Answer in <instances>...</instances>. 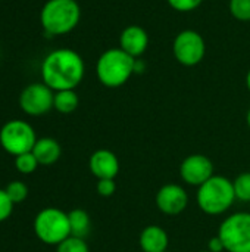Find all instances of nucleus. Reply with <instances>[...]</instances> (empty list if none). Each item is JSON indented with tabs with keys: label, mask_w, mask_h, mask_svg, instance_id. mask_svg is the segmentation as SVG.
I'll list each match as a JSON object with an SVG mask.
<instances>
[{
	"label": "nucleus",
	"mask_w": 250,
	"mask_h": 252,
	"mask_svg": "<svg viewBox=\"0 0 250 252\" xmlns=\"http://www.w3.org/2000/svg\"><path fill=\"white\" fill-rule=\"evenodd\" d=\"M41 81L53 92L75 90L85 75V63L83 56L68 47L49 52L40 66Z\"/></svg>",
	"instance_id": "f257e3e1"
},
{
	"label": "nucleus",
	"mask_w": 250,
	"mask_h": 252,
	"mask_svg": "<svg viewBox=\"0 0 250 252\" xmlns=\"http://www.w3.org/2000/svg\"><path fill=\"white\" fill-rule=\"evenodd\" d=\"M81 7L77 0H47L40 10V24L49 35H65L77 28Z\"/></svg>",
	"instance_id": "f03ea898"
},
{
	"label": "nucleus",
	"mask_w": 250,
	"mask_h": 252,
	"mask_svg": "<svg viewBox=\"0 0 250 252\" xmlns=\"http://www.w3.org/2000/svg\"><path fill=\"white\" fill-rule=\"evenodd\" d=\"M236 201L233 180L218 174H214L196 192V204L208 216L225 214Z\"/></svg>",
	"instance_id": "7ed1b4c3"
},
{
	"label": "nucleus",
	"mask_w": 250,
	"mask_h": 252,
	"mask_svg": "<svg viewBox=\"0 0 250 252\" xmlns=\"http://www.w3.org/2000/svg\"><path fill=\"white\" fill-rule=\"evenodd\" d=\"M136 58L119 47L105 50L96 62V75L100 84L109 89L124 86L134 75Z\"/></svg>",
	"instance_id": "20e7f679"
},
{
	"label": "nucleus",
	"mask_w": 250,
	"mask_h": 252,
	"mask_svg": "<svg viewBox=\"0 0 250 252\" xmlns=\"http://www.w3.org/2000/svg\"><path fill=\"white\" fill-rule=\"evenodd\" d=\"M32 229L40 242L52 247H57L71 236L68 213L55 207H47L38 211L34 217Z\"/></svg>",
	"instance_id": "39448f33"
},
{
	"label": "nucleus",
	"mask_w": 250,
	"mask_h": 252,
	"mask_svg": "<svg viewBox=\"0 0 250 252\" xmlns=\"http://www.w3.org/2000/svg\"><path fill=\"white\" fill-rule=\"evenodd\" d=\"M37 142L34 127L24 120H9L0 128V146L13 158L31 152Z\"/></svg>",
	"instance_id": "423d86ee"
},
{
	"label": "nucleus",
	"mask_w": 250,
	"mask_h": 252,
	"mask_svg": "<svg viewBox=\"0 0 250 252\" xmlns=\"http://www.w3.org/2000/svg\"><path fill=\"white\" fill-rule=\"evenodd\" d=\"M218 236L225 252H250V213L239 211L222 220Z\"/></svg>",
	"instance_id": "0eeeda50"
},
{
	"label": "nucleus",
	"mask_w": 250,
	"mask_h": 252,
	"mask_svg": "<svg viewBox=\"0 0 250 252\" xmlns=\"http://www.w3.org/2000/svg\"><path fill=\"white\" fill-rule=\"evenodd\" d=\"M172 53L178 63L184 66H196L205 58L206 43L200 32L194 30H183L172 41Z\"/></svg>",
	"instance_id": "6e6552de"
},
{
	"label": "nucleus",
	"mask_w": 250,
	"mask_h": 252,
	"mask_svg": "<svg viewBox=\"0 0 250 252\" xmlns=\"http://www.w3.org/2000/svg\"><path fill=\"white\" fill-rule=\"evenodd\" d=\"M55 92L43 81L31 83L19 94V108L29 117H41L53 109Z\"/></svg>",
	"instance_id": "1a4fd4ad"
},
{
	"label": "nucleus",
	"mask_w": 250,
	"mask_h": 252,
	"mask_svg": "<svg viewBox=\"0 0 250 252\" xmlns=\"http://www.w3.org/2000/svg\"><path fill=\"white\" fill-rule=\"evenodd\" d=\"M214 176V162L202 154H192L186 157L180 165L181 180L193 188L202 186Z\"/></svg>",
	"instance_id": "9d476101"
},
{
	"label": "nucleus",
	"mask_w": 250,
	"mask_h": 252,
	"mask_svg": "<svg viewBox=\"0 0 250 252\" xmlns=\"http://www.w3.org/2000/svg\"><path fill=\"white\" fill-rule=\"evenodd\" d=\"M155 202L162 214L171 217L178 216L189 205V193L181 185L167 183L158 190L155 196Z\"/></svg>",
	"instance_id": "9b49d317"
},
{
	"label": "nucleus",
	"mask_w": 250,
	"mask_h": 252,
	"mask_svg": "<svg viewBox=\"0 0 250 252\" xmlns=\"http://www.w3.org/2000/svg\"><path fill=\"white\" fill-rule=\"evenodd\" d=\"M119 158L109 149H97L90 155L88 170L97 179H115L119 174Z\"/></svg>",
	"instance_id": "f8f14e48"
},
{
	"label": "nucleus",
	"mask_w": 250,
	"mask_h": 252,
	"mask_svg": "<svg viewBox=\"0 0 250 252\" xmlns=\"http://www.w3.org/2000/svg\"><path fill=\"white\" fill-rule=\"evenodd\" d=\"M149 47V34L140 25H128L119 34V49L133 58H140Z\"/></svg>",
	"instance_id": "ddd939ff"
},
{
	"label": "nucleus",
	"mask_w": 250,
	"mask_h": 252,
	"mask_svg": "<svg viewBox=\"0 0 250 252\" xmlns=\"http://www.w3.org/2000/svg\"><path fill=\"white\" fill-rule=\"evenodd\" d=\"M139 245L143 252H165L168 251L169 236L164 227L158 224H150L141 230Z\"/></svg>",
	"instance_id": "4468645a"
},
{
	"label": "nucleus",
	"mask_w": 250,
	"mask_h": 252,
	"mask_svg": "<svg viewBox=\"0 0 250 252\" xmlns=\"http://www.w3.org/2000/svg\"><path fill=\"white\" fill-rule=\"evenodd\" d=\"M31 152L34 154L40 165H52L59 161L62 155V148L56 139L41 137V139H37Z\"/></svg>",
	"instance_id": "2eb2a0df"
},
{
	"label": "nucleus",
	"mask_w": 250,
	"mask_h": 252,
	"mask_svg": "<svg viewBox=\"0 0 250 252\" xmlns=\"http://www.w3.org/2000/svg\"><path fill=\"white\" fill-rule=\"evenodd\" d=\"M68 219H69L71 236L84 239L88 235L90 227H91V220H90L88 213L81 208H75L68 213Z\"/></svg>",
	"instance_id": "dca6fc26"
},
{
	"label": "nucleus",
	"mask_w": 250,
	"mask_h": 252,
	"mask_svg": "<svg viewBox=\"0 0 250 252\" xmlns=\"http://www.w3.org/2000/svg\"><path fill=\"white\" fill-rule=\"evenodd\" d=\"M80 105V97L75 93V90H60L55 92V100L53 108L59 114H72Z\"/></svg>",
	"instance_id": "f3484780"
},
{
	"label": "nucleus",
	"mask_w": 250,
	"mask_h": 252,
	"mask_svg": "<svg viewBox=\"0 0 250 252\" xmlns=\"http://www.w3.org/2000/svg\"><path fill=\"white\" fill-rule=\"evenodd\" d=\"M236 199L240 202H250V171L239 174L233 180Z\"/></svg>",
	"instance_id": "a211bd4d"
},
{
	"label": "nucleus",
	"mask_w": 250,
	"mask_h": 252,
	"mask_svg": "<svg viewBox=\"0 0 250 252\" xmlns=\"http://www.w3.org/2000/svg\"><path fill=\"white\" fill-rule=\"evenodd\" d=\"M13 164H15L16 171L21 173V174H25V176L32 174L37 170V167L40 165L32 152H25V154H21V155L15 157Z\"/></svg>",
	"instance_id": "6ab92c4d"
},
{
	"label": "nucleus",
	"mask_w": 250,
	"mask_h": 252,
	"mask_svg": "<svg viewBox=\"0 0 250 252\" xmlns=\"http://www.w3.org/2000/svg\"><path fill=\"white\" fill-rule=\"evenodd\" d=\"M7 196L10 198V201L13 204H21L27 199L28 196V186L24 183V182H19V180H13L10 182L6 188H4Z\"/></svg>",
	"instance_id": "aec40b11"
},
{
	"label": "nucleus",
	"mask_w": 250,
	"mask_h": 252,
	"mask_svg": "<svg viewBox=\"0 0 250 252\" xmlns=\"http://www.w3.org/2000/svg\"><path fill=\"white\" fill-rule=\"evenodd\" d=\"M230 13L233 18L242 22L250 21V0H230L228 3Z\"/></svg>",
	"instance_id": "412c9836"
},
{
	"label": "nucleus",
	"mask_w": 250,
	"mask_h": 252,
	"mask_svg": "<svg viewBox=\"0 0 250 252\" xmlns=\"http://www.w3.org/2000/svg\"><path fill=\"white\" fill-rule=\"evenodd\" d=\"M56 252H90V248L83 238L69 236L56 247Z\"/></svg>",
	"instance_id": "4be33fe9"
},
{
	"label": "nucleus",
	"mask_w": 250,
	"mask_h": 252,
	"mask_svg": "<svg viewBox=\"0 0 250 252\" xmlns=\"http://www.w3.org/2000/svg\"><path fill=\"white\" fill-rule=\"evenodd\" d=\"M96 190L102 198H111L116 192V182L115 179H102L96 183Z\"/></svg>",
	"instance_id": "5701e85b"
},
{
	"label": "nucleus",
	"mask_w": 250,
	"mask_h": 252,
	"mask_svg": "<svg viewBox=\"0 0 250 252\" xmlns=\"http://www.w3.org/2000/svg\"><path fill=\"white\" fill-rule=\"evenodd\" d=\"M15 204L10 201V198L7 196L4 189H0V223L6 221L13 211Z\"/></svg>",
	"instance_id": "b1692460"
},
{
	"label": "nucleus",
	"mask_w": 250,
	"mask_h": 252,
	"mask_svg": "<svg viewBox=\"0 0 250 252\" xmlns=\"http://www.w3.org/2000/svg\"><path fill=\"white\" fill-rule=\"evenodd\" d=\"M167 1L177 12H192L203 3V0H167Z\"/></svg>",
	"instance_id": "393cba45"
},
{
	"label": "nucleus",
	"mask_w": 250,
	"mask_h": 252,
	"mask_svg": "<svg viewBox=\"0 0 250 252\" xmlns=\"http://www.w3.org/2000/svg\"><path fill=\"white\" fill-rule=\"evenodd\" d=\"M208 251H211V252L225 251V247H224V244H222V241H221V238H220L218 235L209 239V242H208Z\"/></svg>",
	"instance_id": "a878e982"
},
{
	"label": "nucleus",
	"mask_w": 250,
	"mask_h": 252,
	"mask_svg": "<svg viewBox=\"0 0 250 252\" xmlns=\"http://www.w3.org/2000/svg\"><path fill=\"white\" fill-rule=\"evenodd\" d=\"M144 68H146V63L140 58H137L136 59V65H134V74H141L144 71Z\"/></svg>",
	"instance_id": "bb28decb"
},
{
	"label": "nucleus",
	"mask_w": 250,
	"mask_h": 252,
	"mask_svg": "<svg viewBox=\"0 0 250 252\" xmlns=\"http://www.w3.org/2000/svg\"><path fill=\"white\" fill-rule=\"evenodd\" d=\"M246 87H248V90H249L250 93V69L249 72H248V75H246Z\"/></svg>",
	"instance_id": "cd10ccee"
},
{
	"label": "nucleus",
	"mask_w": 250,
	"mask_h": 252,
	"mask_svg": "<svg viewBox=\"0 0 250 252\" xmlns=\"http://www.w3.org/2000/svg\"><path fill=\"white\" fill-rule=\"evenodd\" d=\"M246 123H248V126H249L250 128V108L249 111H248V114H246Z\"/></svg>",
	"instance_id": "c85d7f7f"
},
{
	"label": "nucleus",
	"mask_w": 250,
	"mask_h": 252,
	"mask_svg": "<svg viewBox=\"0 0 250 252\" xmlns=\"http://www.w3.org/2000/svg\"><path fill=\"white\" fill-rule=\"evenodd\" d=\"M200 252H211V251H208V250H205V251H200Z\"/></svg>",
	"instance_id": "c756f323"
},
{
	"label": "nucleus",
	"mask_w": 250,
	"mask_h": 252,
	"mask_svg": "<svg viewBox=\"0 0 250 252\" xmlns=\"http://www.w3.org/2000/svg\"><path fill=\"white\" fill-rule=\"evenodd\" d=\"M165 252H168V251H165Z\"/></svg>",
	"instance_id": "7c9ffc66"
}]
</instances>
